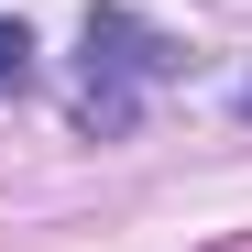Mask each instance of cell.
<instances>
[{"instance_id": "cell-2", "label": "cell", "mask_w": 252, "mask_h": 252, "mask_svg": "<svg viewBox=\"0 0 252 252\" xmlns=\"http://www.w3.org/2000/svg\"><path fill=\"white\" fill-rule=\"evenodd\" d=\"M0 88H11V99L33 88V22H0Z\"/></svg>"}, {"instance_id": "cell-3", "label": "cell", "mask_w": 252, "mask_h": 252, "mask_svg": "<svg viewBox=\"0 0 252 252\" xmlns=\"http://www.w3.org/2000/svg\"><path fill=\"white\" fill-rule=\"evenodd\" d=\"M230 110H241V121H252V77H241V99H230Z\"/></svg>"}, {"instance_id": "cell-1", "label": "cell", "mask_w": 252, "mask_h": 252, "mask_svg": "<svg viewBox=\"0 0 252 252\" xmlns=\"http://www.w3.org/2000/svg\"><path fill=\"white\" fill-rule=\"evenodd\" d=\"M77 44H88V99H77V132H88V143H132L143 88H164V77L187 66V44H176V33H154L143 11H121V0H99Z\"/></svg>"}]
</instances>
